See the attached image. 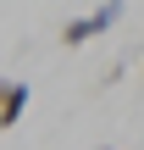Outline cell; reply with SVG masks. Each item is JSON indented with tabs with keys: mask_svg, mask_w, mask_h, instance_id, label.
I'll return each mask as SVG.
<instances>
[{
	"mask_svg": "<svg viewBox=\"0 0 144 150\" xmlns=\"http://www.w3.org/2000/svg\"><path fill=\"white\" fill-rule=\"evenodd\" d=\"M117 17H122V6H94V11H83V17H72V22H61V45H89L94 33H111V28H117Z\"/></svg>",
	"mask_w": 144,
	"mask_h": 150,
	"instance_id": "1",
	"label": "cell"
},
{
	"mask_svg": "<svg viewBox=\"0 0 144 150\" xmlns=\"http://www.w3.org/2000/svg\"><path fill=\"white\" fill-rule=\"evenodd\" d=\"M28 100H33V89L22 78H0V128H17L22 111H28Z\"/></svg>",
	"mask_w": 144,
	"mask_h": 150,
	"instance_id": "2",
	"label": "cell"
},
{
	"mask_svg": "<svg viewBox=\"0 0 144 150\" xmlns=\"http://www.w3.org/2000/svg\"><path fill=\"white\" fill-rule=\"evenodd\" d=\"M100 150H111V145H100Z\"/></svg>",
	"mask_w": 144,
	"mask_h": 150,
	"instance_id": "3",
	"label": "cell"
}]
</instances>
